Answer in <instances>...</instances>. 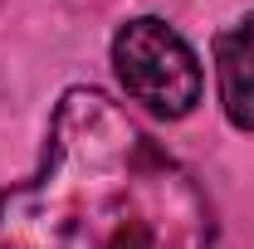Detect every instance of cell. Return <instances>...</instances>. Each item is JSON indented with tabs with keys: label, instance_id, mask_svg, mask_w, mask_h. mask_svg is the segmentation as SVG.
Instances as JSON below:
<instances>
[{
	"label": "cell",
	"instance_id": "cell-1",
	"mask_svg": "<svg viewBox=\"0 0 254 249\" xmlns=\"http://www.w3.org/2000/svg\"><path fill=\"white\" fill-rule=\"evenodd\" d=\"M200 181L113 98L68 88L39 171L0 190V249H210Z\"/></svg>",
	"mask_w": 254,
	"mask_h": 249
},
{
	"label": "cell",
	"instance_id": "cell-2",
	"mask_svg": "<svg viewBox=\"0 0 254 249\" xmlns=\"http://www.w3.org/2000/svg\"><path fill=\"white\" fill-rule=\"evenodd\" d=\"M113 68L132 103L157 118H186L200 98V63L166 20H127L113 34Z\"/></svg>",
	"mask_w": 254,
	"mask_h": 249
},
{
	"label": "cell",
	"instance_id": "cell-3",
	"mask_svg": "<svg viewBox=\"0 0 254 249\" xmlns=\"http://www.w3.org/2000/svg\"><path fill=\"white\" fill-rule=\"evenodd\" d=\"M215 68H220L225 118L240 132H254V15H245L215 39Z\"/></svg>",
	"mask_w": 254,
	"mask_h": 249
}]
</instances>
